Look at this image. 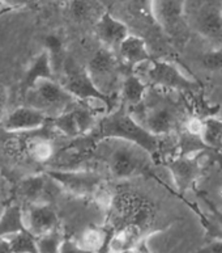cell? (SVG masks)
<instances>
[{"instance_id": "cell-1", "label": "cell", "mask_w": 222, "mask_h": 253, "mask_svg": "<svg viewBox=\"0 0 222 253\" xmlns=\"http://www.w3.org/2000/svg\"><path fill=\"white\" fill-rule=\"evenodd\" d=\"M183 93L149 85L139 105L129 109L132 116L157 136L177 134L191 116Z\"/></svg>"}, {"instance_id": "cell-2", "label": "cell", "mask_w": 222, "mask_h": 253, "mask_svg": "<svg viewBox=\"0 0 222 253\" xmlns=\"http://www.w3.org/2000/svg\"><path fill=\"white\" fill-rule=\"evenodd\" d=\"M87 139L95 144L105 139L127 140L147 150L153 159L159 158L161 136L148 131L122 102L113 112L98 118L97 125Z\"/></svg>"}, {"instance_id": "cell-3", "label": "cell", "mask_w": 222, "mask_h": 253, "mask_svg": "<svg viewBox=\"0 0 222 253\" xmlns=\"http://www.w3.org/2000/svg\"><path fill=\"white\" fill-rule=\"evenodd\" d=\"M105 150L103 159L114 178L125 180L151 170L153 156L139 144L122 139H105L95 143Z\"/></svg>"}, {"instance_id": "cell-4", "label": "cell", "mask_w": 222, "mask_h": 253, "mask_svg": "<svg viewBox=\"0 0 222 253\" xmlns=\"http://www.w3.org/2000/svg\"><path fill=\"white\" fill-rule=\"evenodd\" d=\"M133 71L141 76L148 85L175 91L183 95H193L200 91V84L190 79L177 64L166 61H151L140 64Z\"/></svg>"}, {"instance_id": "cell-5", "label": "cell", "mask_w": 222, "mask_h": 253, "mask_svg": "<svg viewBox=\"0 0 222 253\" xmlns=\"http://www.w3.org/2000/svg\"><path fill=\"white\" fill-rule=\"evenodd\" d=\"M25 105L41 110L50 118L58 117L72 109L79 101L55 79H41L25 93Z\"/></svg>"}, {"instance_id": "cell-6", "label": "cell", "mask_w": 222, "mask_h": 253, "mask_svg": "<svg viewBox=\"0 0 222 253\" xmlns=\"http://www.w3.org/2000/svg\"><path fill=\"white\" fill-rule=\"evenodd\" d=\"M87 70L92 80L95 82V87L103 95L119 97L125 68L115 51L102 46L91 58Z\"/></svg>"}, {"instance_id": "cell-7", "label": "cell", "mask_w": 222, "mask_h": 253, "mask_svg": "<svg viewBox=\"0 0 222 253\" xmlns=\"http://www.w3.org/2000/svg\"><path fill=\"white\" fill-rule=\"evenodd\" d=\"M46 173L62 189L79 197L95 196L98 188L103 184L101 176L93 170L54 168L47 170Z\"/></svg>"}, {"instance_id": "cell-8", "label": "cell", "mask_w": 222, "mask_h": 253, "mask_svg": "<svg viewBox=\"0 0 222 253\" xmlns=\"http://www.w3.org/2000/svg\"><path fill=\"white\" fill-rule=\"evenodd\" d=\"M208 151L209 150H205L191 156H175L167 160V168L179 192L186 193L190 189H193L204 169L207 168L209 160Z\"/></svg>"}, {"instance_id": "cell-9", "label": "cell", "mask_w": 222, "mask_h": 253, "mask_svg": "<svg viewBox=\"0 0 222 253\" xmlns=\"http://www.w3.org/2000/svg\"><path fill=\"white\" fill-rule=\"evenodd\" d=\"M50 118L33 106L24 105L5 114L0 125L7 132H31L42 130Z\"/></svg>"}, {"instance_id": "cell-10", "label": "cell", "mask_w": 222, "mask_h": 253, "mask_svg": "<svg viewBox=\"0 0 222 253\" xmlns=\"http://www.w3.org/2000/svg\"><path fill=\"white\" fill-rule=\"evenodd\" d=\"M24 219L27 230L34 236H42L59 228V218L57 211L47 202L29 204L24 211Z\"/></svg>"}, {"instance_id": "cell-11", "label": "cell", "mask_w": 222, "mask_h": 253, "mask_svg": "<svg viewBox=\"0 0 222 253\" xmlns=\"http://www.w3.org/2000/svg\"><path fill=\"white\" fill-rule=\"evenodd\" d=\"M95 32L99 42L106 49L117 53L122 42L129 36L128 27L123 21L114 17L110 12H103L95 21Z\"/></svg>"}, {"instance_id": "cell-12", "label": "cell", "mask_w": 222, "mask_h": 253, "mask_svg": "<svg viewBox=\"0 0 222 253\" xmlns=\"http://www.w3.org/2000/svg\"><path fill=\"white\" fill-rule=\"evenodd\" d=\"M196 31L215 45H222V7L208 4L199 11L195 20Z\"/></svg>"}, {"instance_id": "cell-13", "label": "cell", "mask_w": 222, "mask_h": 253, "mask_svg": "<svg viewBox=\"0 0 222 253\" xmlns=\"http://www.w3.org/2000/svg\"><path fill=\"white\" fill-rule=\"evenodd\" d=\"M117 54L125 71H133L140 64L153 59L148 50L147 42L135 34H129L125 41L122 42Z\"/></svg>"}, {"instance_id": "cell-14", "label": "cell", "mask_w": 222, "mask_h": 253, "mask_svg": "<svg viewBox=\"0 0 222 253\" xmlns=\"http://www.w3.org/2000/svg\"><path fill=\"white\" fill-rule=\"evenodd\" d=\"M54 75H55V70H54L51 54H50L49 50L45 49L38 54L29 64V67L25 72V76H24L23 83H21V89L25 93L28 89H31L34 84L37 83L38 80L55 79Z\"/></svg>"}, {"instance_id": "cell-15", "label": "cell", "mask_w": 222, "mask_h": 253, "mask_svg": "<svg viewBox=\"0 0 222 253\" xmlns=\"http://www.w3.org/2000/svg\"><path fill=\"white\" fill-rule=\"evenodd\" d=\"M152 11L166 31H173L181 23L185 0H152Z\"/></svg>"}, {"instance_id": "cell-16", "label": "cell", "mask_w": 222, "mask_h": 253, "mask_svg": "<svg viewBox=\"0 0 222 253\" xmlns=\"http://www.w3.org/2000/svg\"><path fill=\"white\" fill-rule=\"evenodd\" d=\"M148 88L149 85L145 83V80L137 75L135 71H125L121 92H119L121 102L125 104L128 109L139 105L147 95Z\"/></svg>"}, {"instance_id": "cell-17", "label": "cell", "mask_w": 222, "mask_h": 253, "mask_svg": "<svg viewBox=\"0 0 222 253\" xmlns=\"http://www.w3.org/2000/svg\"><path fill=\"white\" fill-rule=\"evenodd\" d=\"M27 230L24 210L20 205H9L0 215V239L11 238L21 231Z\"/></svg>"}, {"instance_id": "cell-18", "label": "cell", "mask_w": 222, "mask_h": 253, "mask_svg": "<svg viewBox=\"0 0 222 253\" xmlns=\"http://www.w3.org/2000/svg\"><path fill=\"white\" fill-rule=\"evenodd\" d=\"M51 178L47 173L33 174L29 177L24 178L20 184V193L29 202V204H39L43 202L46 189H47V182Z\"/></svg>"}, {"instance_id": "cell-19", "label": "cell", "mask_w": 222, "mask_h": 253, "mask_svg": "<svg viewBox=\"0 0 222 253\" xmlns=\"http://www.w3.org/2000/svg\"><path fill=\"white\" fill-rule=\"evenodd\" d=\"M27 154L28 156L35 163L45 164L53 160L55 156V147H54L53 140L47 136H37L33 138L27 143Z\"/></svg>"}, {"instance_id": "cell-20", "label": "cell", "mask_w": 222, "mask_h": 253, "mask_svg": "<svg viewBox=\"0 0 222 253\" xmlns=\"http://www.w3.org/2000/svg\"><path fill=\"white\" fill-rule=\"evenodd\" d=\"M201 139L211 150H222V120L209 117L204 120Z\"/></svg>"}, {"instance_id": "cell-21", "label": "cell", "mask_w": 222, "mask_h": 253, "mask_svg": "<svg viewBox=\"0 0 222 253\" xmlns=\"http://www.w3.org/2000/svg\"><path fill=\"white\" fill-rule=\"evenodd\" d=\"M73 108L67 110V112H64L61 116L53 118L51 122H53L54 128H57L58 131L62 132L63 135L68 136V138H72V139H77V138H80V130L79 125H77V121H76Z\"/></svg>"}, {"instance_id": "cell-22", "label": "cell", "mask_w": 222, "mask_h": 253, "mask_svg": "<svg viewBox=\"0 0 222 253\" xmlns=\"http://www.w3.org/2000/svg\"><path fill=\"white\" fill-rule=\"evenodd\" d=\"M8 239L15 253H38L37 236H34L31 231L24 230Z\"/></svg>"}, {"instance_id": "cell-23", "label": "cell", "mask_w": 222, "mask_h": 253, "mask_svg": "<svg viewBox=\"0 0 222 253\" xmlns=\"http://www.w3.org/2000/svg\"><path fill=\"white\" fill-rule=\"evenodd\" d=\"M107 243L109 239L105 231L99 228H89L83 234L80 244L91 252H101L103 248L107 250Z\"/></svg>"}, {"instance_id": "cell-24", "label": "cell", "mask_w": 222, "mask_h": 253, "mask_svg": "<svg viewBox=\"0 0 222 253\" xmlns=\"http://www.w3.org/2000/svg\"><path fill=\"white\" fill-rule=\"evenodd\" d=\"M64 236L59 228L51 231L49 234L42 235L37 238L38 253H59L63 246Z\"/></svg>"}, {"instance_id": "cell-25", "label": "cell", "mask_w": 222, "mask_h": 253, "mask_svg": "<svg viewBox=\"0 0 222 253\" xmlns=\"http://www.w3.org/2000/svg\"><path fill=\"white\" fill-rule=\"evenodd\" d=\"M93 8L88 0H71L69 4V13L77 21L88 20L92 16Z\"/></svg>"}, {"instance_id": "cell-26", "label": "cell", "mask_w": 222, "mask_h": 253, "mask_svg": "<svg viewBox=\"0 0 222 253\" xmlns=\"http://www.w3.org/2000/svg\"><path fill=\"white\" fill-rule=\"evenodd\" d=\"M201 63H203V67L209 71L222 70V49H213L203 54Z\"/></svg>"}, {"instance_id": "cell-27", "label": "cell", "mask_w": 222, "mask_h": 253, "mask_svg": "<svg viewBox=\"0 0 222 253\" xmlns=\"http://www.w3.org/2000/svg\"><path fill=\"white\" fill-rule=\"evenodd\" d=\"M197 194H199V197L203 200V202L205 204V206L208 208V210L211 211L212 214V218H213V220L216 222V224L219 226V230L220 232L222 234V210L221 209L217 206V205L213 202V201L211 200V197H208L205 193L203 192V190H199L197 192Z\"/></svg>"}, {"instance_id": "cell-28", "label": "cell", "mask_w": 222, "mask_h": 253, "mask_svg": "<svg viewBox=\"0 0 222 253\" xmlns=\"http://www.w3.org/2000/svg\"><path fill=\"white\" fill-rule=\"evenodd\" d=\"M59 253H95L91 252V251L85 250L80 243H76L71 239H64L63 246L61 248V252Z\"/></svg>"}, {"instance_id": "cell-29", "label": "cell", "mask_w": 222, "mask_h": 253, "mask_svg": "<svg viewBox=\"0 0 222 253\" xmlns=\"http://www.w3.org/2000/svg\"><path fill=\"white\" fill-rule=\"evenodd\" d=\"M196 253H222V239H215L212 240L207 247H204Z\"/></svg>"}, {"instance_id": "cell-30", "label": "cell", "mask_w": 222, "mask_h": 253, "mask_svg": "<svg viewBox=\"0 0 222 253\" xmlns=\"http://www.w3.org/2000/svg\"><path fill=\"white\" fill-rule=\"evenodd\" d=\"M3 7L8 8H23L31 3V0H0Z\"/></svg>"}, {"instance_id": "cell-31", "label": "cell", "mask_w": 222, "mask_h": 253, "mask_svg": "<svg viewBox=\"0 0 222 253\" xmlns=\"http://www.w3.org/2000/svg\"><path fill=\"white\" fill-rule=\"evenodd\" d=\"M7 92L3 87H0V124L5 117V105H7Z\"/></svg>"}, {"instance_id": "cell-32", "label": "cell", "mask_w": 222, "mask_h": 253, "mask_svg": "<svg viewBox=\"0 0 222 253\" xmlns=\"http://www.w3.org/2000/svg\"><path fill=\"white\" fill-rule=\"evenodd\" d=\"M0 253H15V251L12 250V246L8 238L0 239Z\"/></svg>"}, {"instance_id": "cell-33", "label": "cell", "mask_w": 222, "mask_h": 253, "mask_svg": "<svg viewBox=\"0 0 222 253\" xmlns=\"http://www.w3.org/2000/svg\"><path fill=\"white\" fill-rule=\"evenodd\" d=\"M135 253H152V252L148 250V247L145 246L143 242H140L139 246L135 248Z\"/></svg>"}, {"instance_id": "cell-34", "label": "cell", "mask_w": 222, "mask_h": 253, "mask_svg": "<svg viewBox=\"0 0 222 253\" xmlns=\"http://www.w3.org/2000/svg\"><path fill=\"white\" fill-rule=\"evenodd\" d=\"M0 7H3V4H1V3H0Z\"/></svg>"}, {"instance_id": "cell-35", "label": "cell", "mask_w": 222, "mask_h": 253, "mask_svg": "<svg viewBox=\"0 0 222 253\" xmlns=\"http://www.w3.org/2000/svg\"><path fill=\"white\" fill-rule=\"evenodd\" d=\"M95 253H103V252H95Z\"/></svg>"}]
</instances>
